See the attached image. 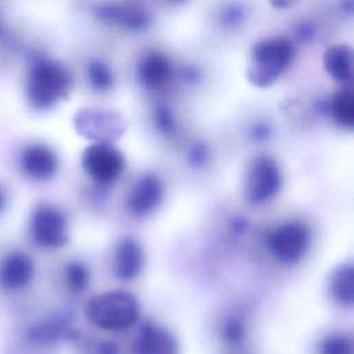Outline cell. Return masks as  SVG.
Instances as JSON below:
<instances>
[{
    "mask_svg": "<svg viewBox=\"0 0 354 354\" xmlns=\"http://www.w3.org/2000/svg\"><path fill=\"white\" fill-rule=\"evenodd\" d=\"M282 187V173L270 156H257L248 174L246 195L253 203H264L274 198Z\"/></svg>",
    "mask_w": 354,
    "mask_h": 354,
    "instance_id": "cell-6",
    "label": "cell"
},
{
    "mask_svg": "<svg viewBox=\"0 0 354 354\" xmlns=\"http://www.w3.org/2000/svg\"><path fill=\"white\" fill-rule=\"evenodd\" d=\"M315 28L311 22H303L297 26V37H300L301 40H308L314 36Z\"/></svg>",
    "mask_w": 354,
    "mask_h": 354,
    "instance_id": "cell-25",
    "label": "cell"
},
{
    "mask_svg": "<svg viewBox=\"0 0 354 354\" xmlns=\"http://www.w3.org/2000/svg\"><path fill=\"white\" fill-rule=\"evenodd\" d=\"M84 313L88 321L101 329L123 330L138 319L140 304L131 293L112 290L91 297Z\"/></svg>",
    "mask_w": 354,
    "mask_h": 354,
    "instance_id": "cell-3",
    "label": "cell"
},
{
    "mask_svg": "<svg viewBox=\"0 0 354 354\" xmlns=\"http://www.w3.org/2000/svg\"><path fill=\"white\" fill-rule=\"evenodd\" d=\"M87 77L97 90H108L113 83L112 71L101 61H93L87 65Z\"/></svg>",
    "mask_w": 354,
    "mask_h": 354,
    "instance_id": "cell-19",
    "label": "cell"
},
{
    "mask_svg": "<svg viewBox=\"0 0 354 354\" xmlns=\"http://www.w3.org/2000/svg\"><path fill=\"white\" fill-rule=\"evenodd\" d=\"M230 228L235 235H241L245 234L246 228H248V221L243 217H234L230 223Z\"/></svg>",
    "mask_w": 354,
    "mask_h": 354,
    "instance_id": "cell-26",
    "label": "cell"
},
{
    "mask_svg": "<svg viewBox=\"0 0 354 354\" xmlns=\"http://www.w3.org/2000/svg\"><path fill=\"white\" fill-rule=\"evenodd\" d=\"M325 109L343 127L354 126V97L348 90H340L325 104Z\"/></svg>",
    "mask_w": 354,
    "mask_h": 354,
    "instance_id": "cell-18",
    "label": "cell"
},
{
    "mask_svg": "<svg viewBox=\"0 0 354 354\" xmlns=\"http://www.w3.org/2000/svg\"><path fill=\"white\" fill-rule=\"evenodd\" d=\"M295 46L285 37L263 39L253 44L246 76L253 86L268 87L290 65Z\"/></svg>",
    "mask_w": 354,
    "mask_h": 354,
    "instance_id": "cell-2",
    "label": "cell"
},
{
    "mask_svg": "<svg viewBox=\"0 0 354 354\" xmlns=\"http://www.w3.org/2000/svg\"><path fill=\"white\" fill-rule=\"evenodd\" d=\"M330 296L342 306H351L354 301V272L350 264L337 266L329 277Z\"/></svg>",
    "mask_w": 354,
    "mask_h": 354,
    "instance_id": "cell-16",
    "label": "cell"
},
{
    "mask_svg": "<svg viewBox=\"0 0 354 354\" xmlns=\"http://www.w3.org/2000/svg\"><path fill=\"white\" fill-rule=\"evenodd\" d=\"M163 199V184L155 174L142 176L127 196V210L134 217H145L152 213Z\"/></svg>",
    "mask_w": 354,
    "mask_h": 354,
    "instance_id": "cell-9",
    "label": "cell"
},
{
    "mask_svg": "<svg viewBox=\"0 0 354 354\" xmlns=\"http://www.w3.org/2000/svg\"><path fill=\"white\" fill-rule=\"evenodd\" d=\"M153 119L158 129L163 133H173L176 129V122L171 112L166 106H158L153 112Z\"/></svg>",
    "mask_w": 354,
    "mask_h": 354,
    "instance_id": "cell-22",
    "label": "cell"
},
{
    "mask_svg": "<svg viewBox=\"0 0 354 354\" xmlns=\"http://www.w3.org/2000/svg\"><path fill=\"white\" fill-rule=\"evenodd\" d=\"M321 354H353V343L343 335H333L324 340Z\"/></svg>",
    "mask_w": 354,
    "mask_h": 354,
    "instance_id": "cell-21",
    "label": "cell"
},
{
    "mask_svg": "<svg viewBox=\"0 0 354 354\" xmlns=\"http://www.w3.org/2000/svg\"><path fill=\"white\" fill-rule=\"evenodd\" d=\"M324 66L330 77L337 82H347L351 79L353 51L347 44L330 46L324 53Z\"/></svg>",
    "mask_w": 354,
    "mask_h": 354,
    "instance_id": "cell-15",
    "label": "cell"
},
{
    "mask_svg": "<svg viewBox=\"0 0 354 354\" xmlns=\"http://www.w3.org/2000/svg\"><path fill=\"white\" fill-rule=\"evenodd\" d=\"M65 278L71 289L83 290L88 283V270L80 261H69L65 267Z\"/></svg>",
    "mask_w": 354,
    "mask_h": 354,
    "instance_id": "cell-20",
    "label": "cell"
},
{
    "mask_svg": "<svg viewBox=\"0 0 354 354\" xmlns=\"http://www.w3.org/2000/svg\"><path fill=\"white\" fill-rule=\"evenodd\" d=\"M116 115L111 112H104L102 109H86L76 115V130L80 134L95 138L97 142H106L115 140L122 134V119H113Z\"/></svg>",
    "mask_w": 354,
    "mask_h": 354,
    "instance_id": "cell-8",
    "label": "cell"
},
{
    "mask_svg": "<svg viewBox=\"0 0 354 354\" xmlns=\"http://www.w3.org/2000/svg\"><path fill=\"white\" fill-rule=\"evenodd\" d=\"M209 158V152H207V147L202 142H198L195 144L189 152H188V160L191 165L194 166H202L206 163Z\"/></svg>",
    "mask_w": 354,
    "mask_h": 354,
    "instance_id": "cell-23",
    "label": "cell"
},
{
    "mask_svg": "<svg viewBox=\"0 0 354 354\" xmlns=\"http://www.w3.org/2000/svg\"><path fill=\"white\" fill-rule=\"evenodd\" d=\"M97 14L101 19L116 24L133 30L145 29L149 25V15L147 11L134 7L118 6V4H105L98 7Z\"/></svg>",
    "mask_w": 354,
    "mask_h": 354,
    "instance_id": "cell-14",
    "label": "cell"
},
{
    "mask_svg": "<svg viewBox=\"0 0 354 354\" xmlns=\"http://www.w3.org/2000/svg\"><path fill=\"white\" fill-rule=\"evenodd\" d=\"M184 77H187V80H189V82H196L198 77H199V71L196 68H194V66H188L185 69Z\"/></svg>",
    "mask_w": 354,
    "mask_h": 354,
    "instance_id": "cell-28",
    "label": "cell"
},
{
    "mask_svg": "<svg viewBox=\"0 0 354 354\" xmlns=\"http://www.w3.org/2000/svg\"><path fill=\"white\" fill-rule=\"evenodd\" d=\"M243 17V10L238 6H230L224 12H223V21L227 25H235L239 24Z\"/></svg>",
    "mask_w": 354,
    "mask_h": 354,
    "instance_id": "cell-24",
    "label": "cell"
},
{
    "mask_svg": "<svg viewBox=\"0 0 354 354\" xmlns=\"http://www.w3.org/2000/svg\"><path fill=\"white\" fill-rule=\"evenodd\" d=\"M33 274V260L25 252L12 250L0 261V285L7 290L25 288L32 281Z\"/></svg>",
    "mask_w": 354,
    "mask_h": 354,
    "instance_id": "cell-11",
    "label": "cell"
},
{
    "mask_svg": "<svg viewBox=\"0 0 354 354\" xmlns=\"http://www.w3.org/2000/svg\"><path fill=\"white\" fill-rule=\"evenodd\" d=\"M33 241L43 248H61L68 242V221L64 213L50 203H39L29 220Z\"/></svg>",
    "mask_w": 354,
    "mask_h": 354,
    "instance_id": "cell-4",
    "label": "cell"
},
{
    "mask_svg": "<svg viewBox=\"0 0 354 354\" xmlns=\"http://www.w3.org/2000/svg\"><path fill=\"white\" fill-rule=\"evenodd\" d=\"M4 203H6L4 194H3V191L0 189V213H1V212H3V209H4Z\"/></svg>",
    "mask_w": 354,
    "mask_h": 354,
    "instance_id": "cell-29",
    "label": "cell"
},
{
    "mask_svg": "<svg viewBox=\"0 0 354 354\" xmlns=\"http://www.w3.org/2000/svg\"><path fill=\"white\" fill-rule=\"evenodd\" d=\"M270 134V127L267 124H257L252 130V137L254 140H264Z\"/></svg>",
    "mask_w": 354,
    "mask_h": 354,
    "instance_id": "cell-27",
    "label": "cell"
},
{
    "mask_svg": "<svg viewBox=\"0 0 354 354\" xmlns=\"http://www.w3.org/2000/svg\"><path fill=\"white\" fill-rule=\"evenodd\" d=\"M171 76V65L166 55L160 53L145 54L138 64V77L147 88L165 86Z\"/></svg>",
    "mask_w": 354,
    "mask_h": 354,
    "instance_id": "cell-13",
    "label": "cell"
},
{
    "mask_svg": "<svg viewBox=\"0 0 354 354\" xmlns=\"http://www.w3.org/2000/svg\"><path fill=\"white\" fill-rule=\"evenodd\" d=\"M19 163L22 171L37 181L50 180L58 169V158L55 152L41 142L28 144L21 152Z\"/></svg>",
    "mask_w": 354,
    "mask_h": 354,
    "instance_id": "cell-10",
    "label": "cell"
},
{
    "mask_svg": "<svg viewBox=\"0 0 354 354\" xmlns=\"http://www.w3.org/2000/svg\"><path fill=\"white\" fill-rule=\"evenodd\" d=\"M82 166L87 176L100 184H109L123 173L126 160L123 153L111 144L94 142L84 148Z\"/></svg>",
    "mask_w": 354,
    "mask_h": 354,
    "instance_id": "cell-5",
    "label": "cell"
},
{
    "mask_svg": "<svg viewBox=\"0 0 354 354\" xmlns=\"http://www.w3.org/2000/svg\"><path fill=\"white\" fill-rule=\"evenodd\" d=\"M267 245L278 260L293 263L307 249L308 230L301 223H285L268 235Z\"/></svg>",
    "mask_w": 354,
    "mask_h": 354,
    "instance_id": "cell-7",
    "label": "cell"
},
{
    "mask_svg": "<svg viewBox=\"0 0 354 354\" xmlns=\"http://www.w3.org/2000/svg\"><path fill=\"white\" fill-rule=\"evenodd\" d=\"M137 351L138 354H176V346L167 332L149 326L142 332Z\"/></svg>",
    "mask_w": 354,
    "mask_h": 354,
    "instance_id": "cell-17",
    "label": "cell"
},
{
    "mask_svg": "<svg viewBox=\"0 0 354 354\" xmlns=\"http://www.w3.org/2000/svg\"><path fill=\"white\" fill-rule=\"evenodd\" d=\"M144 256L138 242L130 236L123 238L115 252V274L119 279H134L142 268Z\"/></svg>",
    "mask_w": 354,
    "mask_h": 354,
    "instance_id": "cell-12",
    "label": "cell"
},
{
    "mask_svg": "<svg viewBox=\"0 0 354 354\" xmlns=\"http://www.w3.org/2000/svg\"><path fill=\"white\" fill-rule=\"evenodd\" d=\"M72 86L68 69L57 61L41 58L29 69L26 77V100L33 109L44 111L64 100Z\"/></svg>",
    "mask_w": 354,
    "mask_h": 354,
    "instance_id": "cell-1",
    "label": "cell"
}]
</instances>
